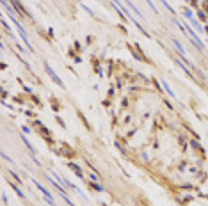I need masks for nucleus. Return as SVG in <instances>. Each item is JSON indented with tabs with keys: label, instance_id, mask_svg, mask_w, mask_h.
<instances>
[{
	"label": "nucleus",
	"instance_id": "f257e3e1",
	"mask_svg": "<svg viewBox=\"0 0 208 206\" xmlns=\"http://www.w3.org/2000/svg\"><path fill=\"white\" fill-rule=\"evenodd\" d=\"M32 183H34V185H36V187L39 188V192H41V194H43V195H45V197H46V201H48V204H52V206H54L55 203H54V199H52V195H50V192H48L46 188H43V187H41V185H39V183H37L36 180H32Z\"/></svg>",
	"mask_w": 208,
	"mask_h": 206
},
{
	"label": "nucleus",
	"instance_id": "7ed1b4c3",
	"mask_svg": "<svg viewBox=\"0 0 208 206\" xmlns=\"http://www.w3.org/2000/svg\"><path fill=\"white\" fill-rule=\"evenodd\" d=\"M174 46H176V48H178V50H180V54H181V55H187V52H185V50L181 48V45L178 43V41H174Z\"/></svg>",
	"mask_w": 208,
	"mask_h": 206
},
{
	"label": "nucleus",
	"instance_id": "f03ea898",
	"mask_svg": "<svg viewBox=\"0 0 208 206\" xmlns=\"http://www.w3.org/2000/svg\"><path fill=\"white\" fill-rule=\"evenodd\" d=\"M45 68H46V71H48V75H50V78H52V80H54V82H57V84H59V85H62V82H60V78H57V75L54 73V69H52V68H50L48 64H46Z\"/></svg>",
	"mask_w": 208,
	"mask_h": 206
}]
</instances>
